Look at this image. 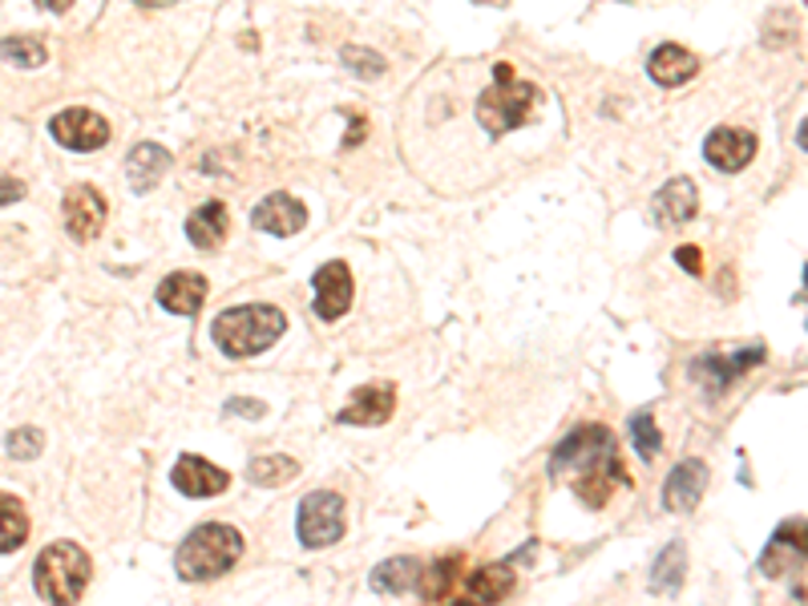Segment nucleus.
<instances>
[{"label": "nucleus", "instance_id": "4468645a", "mask_svg": "<svg viewBox=\"0 0 808 606\" xmlns=\"http://www.w3.org/2000/svg\"><path fill=\"white\" fill-rule=\"evenodd\" d=\"M392 408H397V388L385 385V380L380 385H364L340 408V425H364V429H372V425H385L392 417Z\"/></svg>", "mask_w": 808, "mask_h": 606}, {"label": "nucleus", "instance_id": "393cba45", "mask_svg": "<svg viewBox=\"0 0 808 606\" xmlns=\"http://www.w3.org/2000/svg\"><path fill=\"white\" fill-rule=\"evenodd\" d=\"M29 542V513L12 493H0V554H12Z\"/></svg>", "mask_w": 808, "mask_h": 606}, {"label": "nucleus", "instance_id": "473e14b6", "mask_svg": "<svg viewBox=\"0 0 808 606\" xmlns=\"http://www.w3.org/2000/svg\"><path fill=\"white\" fill-rule=\"evenodd\" d=\"M17 199H24V182L21 178H0V207H9V202H17Z\"/></svg>", "mask_w": 808, "mask_h": 606}, {"label": "nucleus", "instance_id": "6e6552de", "mask_svg": "<svg viewBox=\"0 0 808 606\" xmlns=\"http://www.w3.org/2000/svg\"><path fill=\"white\" fill-rule=\"evenodd\" d=\"M49 129H53V138L65 146V150H102L109 142V122L102 114H94V109H82V105H73V109H61L53 122H49Z\"/></svg>", "mask_w": 808, "mask_h": 606}, {"label": "nucleus", "instance_id": "f257e3e1", "mask_svg": "<svg viewBox=\"0 0 808 606\" xmlns=\"http://www.w3.org/2000/svg\"><path fill=\"white\" fill-rule=\"evenodd\" d=\"M550 478L566 481L590 510H602L615 485H634L607 425H578L575 432H566V441L550 457Z\"/></svg>", "mask_w": 808, "mask_h": 606}, {"label": "nucleus", "instance_id": "9b49d317", "mask_svg": "<svg viewBox=\"0 0 808 606\" xmlns=\"http://www.w3.org/2000/svg\"><path fill=\"white\" fill-rule=\"evenodd\" d=\"M170 481H175L178 493H187V498H195V502H202V498H214V493H223L227 485H231V473L219 466H211L207 457H178L175 473H170Z\"/></svg>", "mask_w": 808, "mask_h": 606}, {"label": "nucleus", "instance_id": "412c9836", "mask_svg": "<svg viewBox=\"0 0 808 606\" xmlns=\"http://www.w3.org/2000/svg\"><path fill=\"white\" fill-rule=\"evenodd\" d=\"M514 591V571L505 562H490V566H478V571L465 578V595L478 606H493L502 603L505 595Z\"/></svg>", "mask_w": 808, "mask_h": 606}, {"label": "nucleus", "instance_id": "c756f323", "mask_svg": "<svg viewBox=\"0 0 808 606\" xmlns=\"http://www.w3.org/2000/svg\"><path fill=\"white\" fill-rule=\"evenodd\" d=\"M9 457H17V461H33V457H41V449H45V432L41 429H17V432H9Z\"/></svg>", "mask_w": 808, "mask_h": 606}, {"label": "nucleus", "instance_id": "b1692460", "mask_svg": "<svg viewBox=\"0 0 808 606\" xmlns=\"http://www.w3.org/2000/svg\"><path fill=\"white\" fill-rule=\"evenodd\" d=\"M246 478L263 485V490H275V485H287V481L300 478V461L287 453H263L246 466Z\"/></svg>", "mask_w": 808, "mask_h": 606}, {"label": "nucleus", "instance_id": "f704fd0d", "mask_svg": "<svg viewBox=\"0 0 808 606\" xmlns=\"http://www.w3.org/2000/svg\"><path fill=\"white\" fill-rule=\"evenodd\" d=\"M36 4H41V9H49V12H65L73 0H36Z\"/></svg>", "mask_w": 808, "mask_h": 606}, {"label": "nucleus", "instance_id": "7ed1b4c3", "mask_svg": "<svg viewBox=\"0 0 808 606\" xmlns=\"http://www.w3.org/2000/svg\"><path fill=\"white\" fill-rule=\"evenodd\" d=\"M283 327H287V315H283L275 303H243V307H227V312L214 320L211 336L227 356L243 361V356L267 352L271 344L283 336Z\"/></svg>", "mask_w": 808, "mask_h": 606}, {"label": "nucleus", "instance_id": "f03ea898", "mask_svg": "<svg viewBox=\"0 0 808 606\" xmlns=\"http://www.w3.org/2000/svg\"><path fill=\"white\" fill-rule=\"evenodd\" d=\"M239 558H243V534L227 522H202L178 546L175 571L182 583H211L223 578Z\"/></svg>", "mask_w": 808, "mask_h": 606}, {"label": "nucleus", "instance_id": "2eb2a0df", "mask_svg": "<svg viewBox=\"0 0 808 606\" xmlns=\"http://www.w3.org/2000/svg\"><path fill=\"white\" fill-rule=\"evenodd\" d=\"M251 222L267 234H295V231H304L307 227V207L300 199H292V195L275 190V195H267V199L259 202L255 215H251Z\"/></svg>", "mask_w": 808, "mask_h": 606}, {"label": "nucleus", "instance_id": "20e7f679", "mask_svg": "<svg viewBox=\"0 0 808 606\" xmlns=\"http://www.w3.org/2000/svg\"><path fill=\"white\" fill-rule=\"evenodd\" d=\"M90 571H94L90 554L77 542H53V546L36 554V595L45 598L49 606H73L85 595V586H90Z\"/></svg>", "mask_w": 808, "mask_h": 606}, {"label": "nucleus", "instance_id": "72a5a7b5", "mask_svg": "<svg viewBox=\"0 0 808 606\" xmlns=\"http://www.w3.org/2000/svg\"><path fill=\"white\" fill-rule=\"evenodd\" d=\"M675 259H680L683 268L692 271V275H700V268H703V255L700 251H695V247H680V251H675Z\"/></svg>", "mask_w": 808, "mask_h": 606}, {"label": "nucleus", "instance_id": "2f4dec72", "mask_svg": "<svg viewBox=\"0 0 808 606\" xmlns=\"http://www.w3.org/2000/svg\"><path fill=\"white\" fill-rule=\"evenodd\" d=\"M227 412H234V417H263V412H267V405H263V400L234 397V400H227Z\"/></svg>", "mask_w": 808, "mask_h": 606}, {"label": "nucleus", "instance_id": "6ab92c4d", "mask_svg": "<svg viewBox=\"0 0 808 606\" xmlns=\"http://www.w3.org/2000/svg\"><path fill=\"white\" fill-rule=\"evenodd\" d=\"M647 73H651L659 85L675 90V85L692 82L695 73H700V61H695V53H688L683 45H659L655 53L647 58Z\"/></svg>", "mask_w": 808, "mask_h": 606}, {"label": "nucleus", "instance_id": "5701e85b", "mask_svg": "<svg viewBox=\"0 0 808 606\" xmlns=\"http://www.w3.org/2000/svg\"><path fill=\"white\" fill-rule=\"evenodd\" d=\"M683 574H688V550H683V542H671V546L655 558L651 591H655V595H680Z\"/></svg>", "mask_w": 808, "mask_h": 606}, {"label": "nucleus", "instance_id": "39448f33", "mask_svg": "<svg viewBox=\"0 0 808 606\" xmlns=\"http://www.w3.org/2000/svg\"><path fill=\"white\" fill-rule=\"evenodd\" d=\"M497 82L478 97V117L481 126L490 129L493 138H502L510 129L526 126L529 117H534V105H538V85L529 82H517L514 77V65H497L493 70Z\"/></svg>", "mask_w": 808, "mask_h": 606}, {"label": "nucleus", "instance_id": "a878e982", "mask_svg": "<svg viewBox=\"0 0 808 606\" xmlns=\"http://www.w3.org/2000/svg\"><path fill=\"white\" fill-rule=\"evenodd\" d=\"M461 574H465V558H461V554L441 558V562H433V566H424L417 591H421L424 598H449L453 595V586L461 583Z\"/></svg>", "mask_w": 808, "mask_h": 606}, {"label": "nucleus", "instance_id": "f8f14e48", "mask_svg": "<svg viewBox=\"0 0 808 606\" xmlns=\"http://www.w3.org/2000/svg\"><path fill=\"white\" fill-rule=\"evenodd\" d=\"M703 490H707V466H703L700 457H688V461H680V466L668 473V481H663V510H671V513L695 510Z\"/></svg>", "mask_w": 808, "mask_h": 606}, {"label": "nucleus", "instance_id": "1a4fd4ad", "mask_svg": "<svg viewBox=\"0 0 808 606\" xmlns=\"http://www.w3.org/2000/svg\"><path fill=\"white\" fill-rule=\"evenodd\" d=\"M703 158L715 166V170H724V175H736L744 166L756 158V134L739 126H720L707 134L703 142Z\"/></svg>", "mask_w": 808, "mask_h": 606}, {"label": "nucleus", "instance_id": "58836bf2", "mask_svg": "<svg viewBox=\"0 0 808 606\" xmlns=\"http://www.w3.org/2000/svg\"><path fill=\"white\" fill-rule=\"evenodd\" d=\"M805 283H808V268H805Z\"/></svg>", "mask_w": 808, "mask_h": 606}, {"label": "nucleus", "instance_id": "c85d7f7f", "mask_svg": "<svg viewBox=\"0 0 808 606\" xmlns=\"http://www.w3.org/2000/svg\"><path fill=\"white\" fill-rule=\"evenodd\" d=\"M340 65L351 73V77H380V73L388 70L385 65V58L380 53H372V49H364V45H348L340 53Z\"/></svg>", "mask_w": 808, "mask_h": 606}, {"label": "nucleus", "instance_id": "423d86ee", "mask_svg": "<svg viewBox=\"0 0 808 606\" xmlns=\"http://www.w3.org/2000/svg\"><path fill=\"white\" fill-rule=\"evenodd\" d=\"M300 542L307 550H324L332 542H340L344 537V498L332 490H316L307 493L304 502H300Z\"/></svg>", "mask_w": 808, "mask_h": 606}, {"label": "nucleus", "instance_id": "c9c22d12", "mask_svg": "<svg viewBox=\"0 0 808 606\" xmlns=\"http://www.w3.org/2000/svg\"><path fill=\"white\" fill-rule=\"evenodd\" d=\"M360 134H364V122H360V117H351V134H348V146H360Z\"/></svg>", "mask_w": 808, "mask_h": 606}, {"label": "nucleus", "instance_id": "f3484780", "mask_svg": "<svg viewBox=\"0 0 808 606\" xmlns=\"http://www.w3.org/2000/svg\"><path fill=\"white\" fill-rule=\"evenodd\" d=\"M651 210H655V222H663V227H683V222L695 219V210H700V195H695V182L692 178H671L668 187L659 190L655 202H651Z\"/></svg>", "mask_w": 808, "mask_h": 606}, {"label": "nucleus", "instance_id": "aec40b11", "mask_svg": "<svg viewBox=\"0 0 808 606\" xmlns=\"http://www.w3.org/2000/svg\"><path fill=\"white\" fill-rule=\"evenodd\" d=\"M227 227H231V215H227L223 202H202L187 219V239L199 251H214V247H223Z\"/></svg>", "mask_w": 808, "mask_h": 606}, {"label": "nucleus", "instance_id": "dca6fc26", "mask_svg": "<svg viewBox=\"0 0 808 606\" xmlns=\"http://www.w3.org/2000/svg\"><path fill=\"white\" fill-rule=\"evenodd\" d=\"M207 275H199V271H175V275H166L162 283H158V303H162L166 312L175 315H195L207 303Z\"/></svg>", "mask_w": 808, "mask_h": 606}, {"label": "nucleus", "instance_id": "4c0bfd02", "mask_svg": "<svg viewBox=\"0 0 808 606\" xmlns=\"http://www.w3.org/2000/svg\"><path fill=\"white\" fill-rule=\"evenodd\" d=\"M453 606H478V603H473V598H465V603H453Z\"/></svg>", "mask_w": 808, "mask_h": 606}, {"label": "nucleus", "instance_id": "e433bc0d", "mask_svg": "<svg viewBox=\"0 0 808 606\" xmlns=\"http://www.w3.org/2000/svg\"><path fill=\"white\" fill-rule=\"evenodd\" d=\"M797 142H800V146H805V150H808V117H805V122H800V134H797Z\"/></svg>", "mask_w": 808, "mask_h": 606}, {"label": "nucleus", "instance_id": "ddd939ff", "mask_svg": "<svg viewBox=\"0 0 808 606\" xmlns=\"http://www.w3.org/2000/svg\"><path fill=\"white\" fill-rule=\"evenodd\" d=\"M312 288H316V315L319 320H340L351 303V271L348 263L332 259L312 275Z\"/></svg>", "mask_w": 808, "mask_h": 606}, {"label": "nucleus", "instance_id": "a211bd4d", "mask_svg": "<svg viewBox=\"0 0 808 606\" xmlns=\"http://www.w3.org/2000/svg\"><path fill=\"white\" fill-rule=\"evenodd\" d=\"M175 166V158H170V150L166 146H158V142H141V146H134L126 158V175H129V187L138 190V195H146V190H154L158 182H162V175Z\"/></svg>", "mask_w": 808, "mask_h": 606}, {"label": "nucleus", "instance_id": "cd10ccee", "mask_svg": "<svg viewBox=\"0 0 808 606\" xmlns=\"http://www.w3.org/2000/svg\"><path fill=\"white\" fill-rule=\"evenodd\" d=\"M631 445L639 449L643 461H655V453L663 449V432L655 429V417H651V408H639L631 417Z\"/></svg>", "mask_w": 808, "mask_h": 606}, {"label": "nucleus", "instance_id": "9d476101", "mask_svg": "<svg viewBox=\"0 0 808 606\" xmlns=\"http://www.w3.org/2000/svg\"><path fill=\"white\" fill-rule=\"evenodd\" d=\"M756 364H764V348H744V352H736V356H703V361L692 364V380H700L712 397H720L732 380L752 373Z\"/></svg>", "mask_w": 808, "mask_h": 606}, {"label": "nucleus", "instance_id": "0eeeda50", "mask_svg": "<svg viewBox=\"0 0 808 606\" xmlns=\"http://www.w3.org/2000/svg\"><path fill=\"white\" fill-rule=\"evenodd\" d=\"M61 215H65V231H70L77 243H90V239H97L102 227H106L109 207H106V199H102V190L90 187V182H82V187L65 190Z\"/></svg>", "mask_w": 808, "mask_h": 606}, {"label": "nucleus", "instance_id": "4be33fe9", "mask_svg": "<svg viewBox=\"0 0 808 606\" xmlns=\"http://www.w3.org/2000/svg\"><path fill=\"white\" fill-rule=\"evenodd\" d=\"M424 574V562L417 558H388L372 571V591L380 595H405V591H417Z\"/></svg>", "mask_w": 808, "mask_h": 606}, {"label": "nucleus", "instance_id": "bb28decb", "mask_svg": "<svg viewBox=\"0 0 808 606\" xmlns=\"http://www.w3.org/2000/svg\"><path fill=\"white\" fill-rule=\"evenodd\" d=\"M0 58L12 61V65H24V70H36V65H45L49 49L41 36H4L0 41Z\"/></svg>", "mask_w": 808, "mask_h": 606}, {"label": "nucleus", "instance_id": "7c9ffc66", "mask_svg": "<svg viewBox=\"0 0 808 606\" xmlns=\"http://www.w3.org/2000/svg\"><path fill=\"white\" fill-rule=\"evenodd\" d=\"M776 542H788L793 550L808 554V522H785L776 530Z\"/></svg>", "mask_w": 808, "mask_h": 606}]
</instances>
